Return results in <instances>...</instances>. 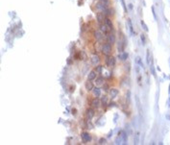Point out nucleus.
<instances>
[{
  "instance_id": "nucleus-23",
  "label": "nucleus",
  "mask_w": 170,
  "mask_h": 145,
  "mask_svg": "<svg viewBox=\"0 0 170 145\" xmlns=\"http://www.w3.org/2000/svg\"><path fill=\"white\" fill-rule=\"evenodd\" d=\"M134 142H135V144H138L139 143V133H136Z\"/></svg>"
},
{
  "instance_id": "nucleus-2",
  "label": "nucleus",
  "mask_w": 170,
  "mask_h": 145,
  "mask_svg": "<svg viewBox=\"0 0 170 145\" xmlns=\"http://www.w3.org/2000/svg\"><path fill=\"white\" fill-rule=\"evenodd\" d=\"M106 64L108 66H115V58L112 56H107Z\"/></svg>"
},
{
  "instance_id": "nucleus-26",
  "label": "nucleus",
  "mask_w": 170,
  "mask_h": 145,
  "mask_svg": "<svg viewBox=\"0 0 170 145\" xmlns=\"http://www.w3.org/2000/svg\"><path fill=\"white\" fill-rule=\"evenodd\" d=\"M140 24L142 25V27H143V29H144V30H145L146 32H148V27H147V25L144 23V21H143V20H141V21H140Z\"/></svg>"
},
{
  "instance_id": "nucleus-30",
  "label": "nucleus",
  "mask_w": 170,
  "mask_h": 145,
  "mask_svg": "<svg viewBox=\"0 0 170 145\" xmlns=\"http://www.w3.org/2000/svg\"><path fill=\"white\" fill-rule=\"evenodd\" d=\"M104 85V90L105 91H108L109 90V86H108V85Z\"/></svg>"
},
{
  "instance_id": "nucleus-10",
  "label": "nucleus",
  "mask_w": 170,
  "mask_h": 145,
  "mask_svg": "<svg viewBox=\"0 0 170 145\" xmlns=\"http://www.w3.org/2000/svg\"><path fill=\"white\" fill-rule=\"evenodd\" d=\"M86 114H87V117H88L89 120H90V119H92V118H93V116H94V110H93L92 108L88 109V110H87Z\"/></svg>"
},
{
  "instance_id": "nucleus-15",
  "label": "nucleus",
  "mask_w": 170,
  "mask_h": 145,
  "mask_svg": "<svg viewBox=\"0 0 170 145\" xmlns=\"http://www.w3.org/2000/svg\"><path fill=\"white\" fill-rule=\"evenodd\" d=\"M92 92H93V95L95 97H100V95H101V90L99 88H93Z\"/></svg>"
},
{
  "instance_id": "nucleus-25",
  "label": "nucleus",
  "mask_w": 170,
  "mask_h": 145,
  "mask_svg": "<svg viewBox=\"0 0 170 145\" xmlns=\"http://www.w3.org/2000/svg\"><path fill=\"white\" fill-rule=\"evenodd\" d=\"M107 102H108V97H107V96H102V98H101V103H102V105L107 104Z\"/></svg>"
},
{
  "instance_id": "nucleus-31",
  "label": "nucleus",
  "mask_w": 170,
  "mask_h": 145,
  "mask_svg": "<svg viewBox=\"0 0 170 145\" xmlns=\"http://www.w3.org/2000/svg\"><path fill=\"white\" fill-rule=\"evenodd\" d=\"M152 12H153V14H154V17L156 18V20H157V16L155 14V10H154V8H152Z\"/></svg>"
},
{
  "instance_id": "nucleus-21",
  "label": "nucleus",
  "mask_w": 170,
  "mask_h": 145,
  "mask_svg": "<svg viewBox=\"0 0 170 145\" xmlns=\"http://www.w3.org/2000/svg\"><path fill=\"white\" fill-rule=\"evenodd\" d=\"M136 62L137 63V64H138V65H140V66H141V67H142V68H144V65H143V63H142V61H141V59H140V58H139V57H136Z\"/></svg>"
},
{
  "instance_id": "nucleus-13",
  "label": "nucleus",
  "mask_w": 170,
  "mask_h": 145,
  "mask_svg": "<svg viewBox=\"0 0 170 145\" xmlns=\"http://www.w3.org/2000/svg\"><path fill=\"white\" fill-rule=\"evenodd\" d=\"M107 39H108V42H109V43H110V44H113V43H115V35H113V34H110V35L107 36Z\"/></svg>"
},
{
  "instance_id": "nucleus-17",
  "label": "nucleus",
  "mask_w": 170,
  "mask_h": 145,
  "mask_svg": "<svg viewBox=\"0 0 170 145\" xmlns=\"http://www.w3.org/2000/svg\"><path fill=\"white\" fill-rule=\"evenodd\" d=\"M110 94L111 98H115L117 96V94H118V90L116 89H111L110 90Z\"/></svg>"
},
{
  "instance_id": "nucleus-1",
  "label": "nucleus",
  "mask_w": 170,
  "mask_h": 145,
  "mask_svg": "<svg viewBox=\"0 0 170 145\" xmlns=\"http://www.w3.org/2000/svg\"><path fill=\"white\" fill-rule=\"evenodd\" d=\"M102 52L105 56H110V53H111V46H110V43L107 42V43H104L102 45Z\"/></svg>"
},
{
  "instance_id": "nucleus-28",
  "label": "nucleus",
  "mask_w": 170,
  "mask_h": 145,
  "mask_svg": "<svg viewBox=\"0 0 170 145\" xmlns=\"http://www.w3.org/2000/svg\"><path fill=\"white\" fill-rule=\"evenodd\" d=\"M140 38H141V40H142V44H145V38H144V36H143V35H141Z\"/></svg>"
},
{
  "instance_id": "nucleus-11",
  "label": "nucleus",
  "mask_w": 170,
  "mask_h": 145,
  "mask_svg": "<svg viewBox=\"0 0 170 145\" xmlns=\"http://www.w3.org/2000/svg\"><path fill=\"white\" fill-rule=\"evenodd\" d=\"M96 78H97V72H96V70H91V71L89 72V76H88V79L90 80V81H93V80H95Z\"/></svg>"
},
{
  "instance_id": "nucleus-33",
  "label": "nucleus",
  "mask_w": 170,
  "mask_h": 145,
  "mask_svg": "<svg viewBox=\"0 0 170 145\" xmlns=\"http://www.w3.org/2000/svg\"><path fill=\"white\" fill-rule=\"evenodd\" d=\"M166 118H167L168 120H170V115H166Z\"/></svg>"
},
{
  "instance_id": "nucleus-32",
  "label": "nucleus",
  "mask_w": 170,
  "mask_h": 145,
  "mask_svg": "<svg viewBox=\"0 0 170 145\" xmlns=\"http://www.w3.org/2000/svg\"><path fill=\"white\" fill-rule=\"evenodd\" d=\"M101 2H103V3H105V4H109V0H101Z\"/></svg>"
},
{
  "instance_id": "nucleus-22",
  "label": "nucleus",
  "mask_w": 170,
  "mask_h": 145,
  "mask_svg": "<svg viewBox=\"0 0 170 145\" xmlns=\"http://www.w3.org/2000/svg\"><path fill=\"white\" fill-rule=\"evenodd\" d=\"M95 70H96L97 73H102L103 70H104V67H103L102 65H99V64H98V65L96 66V69H95Z\"/></svg>"
},
{
  "instance_id": "nucleus-14",
  "label": "nucleus",
  "mask_w": 170,
  "mask_h": 145,
  "mask_svg": "<svg viewBox=\"0 0 170 145\" xmlns=\"http://www.w3.org/2000/svg\"><path fill=\"white\" fill-rule=\"evenodd\" d=\"M95 84L98 85V86H101L104 85V78L103 77H97L95 79Z\"/></svg>"
},
{
  "instance_id": "nucleus-19",
  "label": "nucleus",
  "mask_w": 170,
  "mask_h": 145,
  "mask_svg": "<svg viewBox=\"0 0 170 145\" xmlns=\"http://www.w3.org/2000/svg\"><path fill=\"white\" fill-rule=\"evenodd\" d=\"M117 46H118V51H119L120 53H122V52L124 51V48H125L124 43H122L121 41H119V42L117 43Z\"/></svg>"
},
{
  "instance_id": "nucleus-6",
  "label": "nucleus",
  "mask_w": 170,
  "mask_h": 145,
  "mask_svg": "<svg viewBox=\"0 0 170 145\" xmlns=\"http://www.w3.org/2000/svg\"><path fill=\"white\" fill-rule=\"evenodd\" d=\"M81 137H82V139H83V141H84V142H89V141L91 140V137H90L89 134V133H87V132L82 133Z\"/></svg>"
},
{
  "instance_id": "nucleus-7",
  "label": "nucleus",
  "mask_w": 170,
  "mask_h": 145,
  "mask_svg": "<svg viewBox=\"0 0 170 145\" xmlns=\"http://www.w3.org/2000/svg\"><path fill=\"white\" fill-rule=\"evenodd\" d=\"M105 17H106L104 16V13H103V12L98 13L96 14V19H97V21H98L99 24L103 23V21L105 20Z\"/></svg>"
},
{
  "instance_id": "nucleus-29",
  "label": "nucleus",
  "mask_w": 170,
  "mask_h": 145,
  "mask_svg": "<svg viewBox=\"0 0 170 145\" xmlns=\"http://www.w3.org/2000/svg\"><path fill=\"white\" fill-rule=\"evenodd\" d=\"M105 142H106V140L104 138H101L100 140H99V143H100V144H105Z\"/></svg>"
},
{
  "instance_id": "nucleus-12",
  "label": "nucleus",
  "mask_w": 170,
  "mask_h": 145,
  "mask_svg": "<svg viewBox=\"0 0 170 145\" xmlns=\"http://www.w3.org/2000/svg\"><path fill=\"white\" fill-rule=\"evenodd\" d=\"M93 88H94V85H93V83H92L90 80H89V81L86 82V89H87V90L90 91V90H93Z\"/></svg>"
},
{
  "instance_id": "nucleus-9",
  "label": "nucleus",
  "mask_w": 170,
  "mask_h": 145,
  "mask_svg": "<svg viewBox=\"0 0 170 145\" xmlns=\"http://www.w3.org/2000/svg\"><path fill=\"white\" fill-rule=\"evenodd\" d=\"M100 105H101V101L99 100L97 97H96L95 99H93V100H92V102H91V106H92V108H94V109H98L99 107H100Z\"/></svg>"
},
{
  "instance_id": "nucleus-24",
  "label": "nucleus",
  "mask_w": 170,
  "mask_h": 145,
  "mask_svg": "<svg viewBox=\"0 0 170 145\" xmlns=\"http://www.w3.org/2000/svg\"><path fill=\"white\" fill-rule=\"evenodd\" d=\"M128 24H129V27H130V33H131V35H133L135 32H134V28H133V25H132V22H131L130 19L128 20Z\"/></svg>"
},
{
  "instance_id": "nucleus-4",
  "label": "nucleus",
  "mask_w": 170,
  "mask_h": 145,
  "mask_svg": "<svg viewBox=\"0 0 170 145\" xmlns=\"http://www.w3.org/2000/svg\"><path fill=\"white\" fill-rule=\"evenodd\" d=\"M104 23H105V24H106V26L109 28V30L113 31V24H112L111 20L110 19V17H105V20H104Z\"/></svg>"
},
{
  "instance_id": "nucleus-5",
  "label": "nucleus",
  "mask_w": 170,
  "mask_h": 145,
  "mask_svg": "<svg viewBox=\"0 0 170 145\" xmlns=\"http://www.w3.org/2000/svg\"><path fill=\"white\" fill-rule=\"evenodd\" d=\"M91 64L92 65H98V64L100 63V58H99L98 55H92L91 59H90Z\"/></svg>"
},
{
  "instance_id": "nucleus-3",
  "label": "nucleus",
  "mask_w": 170,
  "mask_h": 145,
  "mask_svg": "<svg viewBox=\"0 0 170 145\" xmlns=\"http://www.w3.org/2000/svg\"><path fill=\"white\" fill-rule=\"evenodd\" d=\"M96 7H97V9H99V10H100L101 12H103V13H106L107 10L109 9L108 5L105 4V3H103V2H99V3H97Z\"/></svg>"
},
{
  "instance_id": "nucleus-8",
  "label": "nucleus",
  "mask_w": 170,
  "mask_h": 145,
  "mask_svg": "<svg viewBox=\"0 0 170 145\" xmlns=\"http://www.w3.org/2000/svg\"><path fill=\"white\" fill-rule=\"evenodd\" d=\"M99 30H100L103 34L107 35V34H108V32H109V28L106 26V24H105V23H101V24H99Z\"/></svg>"
},
{
  "instance_id": "nucleus-18",
  "label": "nucleus",
  "mask_w": 170,
  "mask_h": 145,
  "mask_svg": "<svg viewBox=\"0 0 170 145\" xmlns=\"http://www.w3.org/2000/svg\"><path fill=\"white\" fill-rule=\"evenodd\" d=\"M146 61H147V64L149 65H152V59H151V54H150L149 50L147 51V54H146Z\"/></svg>"
},
{
  "instance_id": "nucleus-27",
  "label": "nucleus",
  "mask_w": 170,
  "mask_h": 145,
  "mask_svg": "<svg viewBox=\"0 0 170 145\" xmlns=\"http://www.w3.org/2000/svg\"><path fill=\"white\" fill-rule=\"evenodd\" d=\"M121 1V3H122V6H123V9L125 10V13L127 12V8H126V4H125V2H124V0H120Z\"/></svg>"
},
{
  "instance_id": "nucleus-20",
  "label": "nucleus",
  "mask_w": 170,
  "mask_h": 145,
  "mask_svg": "<svg viewBox=\"0 0 170 145\" xmlns=\"http://www.w3.org/2000/svg\"><path fill=\"white\" fill-rule=\"evenodd\" d=\"M119 58H120L122 61H126L127 59H128V54L125 53V52H123L122 55H119Z\"/></svg>"
},
{
  "instance_id": "nucleus-16",
  "label": "nucleus",
  "mask_w": 170,
  "mask_h": 145,
  "mask_svg": "<svg viewBox=\"0 0 170 145\" xmlns=\"http://www.w3.org/2000/svg\"><path fill=\"white\" fill-rule=\"evenodd\" d=\"M94 36H95V38H96L97 40H101V39L103 38V33H102L100 30L94 32Z\"/></svg>"
}]
</instances>
